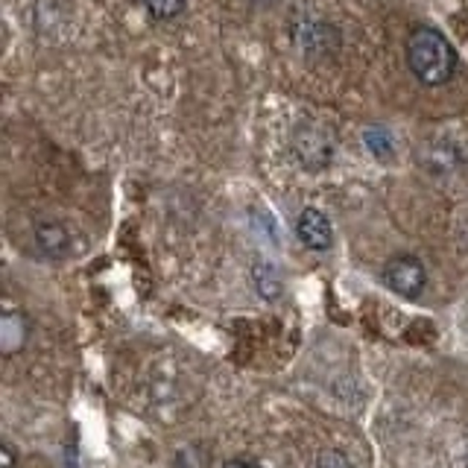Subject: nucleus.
<instances>
[{"mask_svg":"<svg viewBox=\"0 0 468 468\" xmlns=\"http://www.w3.org/2000/svg\"><path fill=\"white\" fill-rule=\"evenodd\" d=\"M404 58L410 73L428 88L445 85L457 70V50L439 29L419 24L410 29L404 41Z\"/></svg>","mask_w":468,"mask_h":468,"instance_id":"obj_1","label":"nucleus"},{"mask_svg":"<svg viewBox=\"0 0 468 468\" xmlns=\"http://www.w3.org/2000/svg\"><path fill=\"white\" fill-rule=\"evenodd\" d=\"M290 150L296 155V161L311 173H322L331 167L334 153H336V138L334 129L325 126L322 121H311L304 117L296 126H292L290 135Z\"/></svg>","mask_w":468,"mask_h":468,"instance_id":"obj_2","label":"nucleus"},{"mask_svg":"<svg viewBox=\"0 0 468 468\" xmlns=\"http://www.w3.org/2000/svg\"><path fill=\"white\" fill-rule=\"evenodd\" d=\"M290 38L296 44V50L307 58H328L340 50V29L331 21L319 18V15H299L290 24Z\"/></svg>","mask_w":468,"mask_h":468,"instance_id":"obj_3","label":"nucleus"},{"mask_svg":"<svg viewBox=\"0 0 468 468\" xmlns=\"http://www.w3.org/2000/svg\"><path fill=\"white\" fill-rule=\"evenodd\" d=\"M387 290H392L395 296L404 299H419L424 287H428V270L416 255H395L384 263L380 270Z\"/></svg>","mask_w":468,"mask_h":468,"instance_id":"obj_4","label":"nucleus"},{"mask_svg":"<svg viewBox=\"0 0 468 468\" xmlns=\"http://www.w3.org/2000/svg\"><path fill=\"white\" fill-rule=\"evenodd\" d=\"M416 158H419V165L424 167V173H431V176H451V173H457L460 167H465L463 146L457 141H451V138H442V135L428 138L424 144H419Z\"/></svg>","mask_w":468,"mask_h":468,"instance_id":"obj_5","label":"nucleus"},{"mask_svg":"<svg viewBox=\"0 0 468 468\" xmlns=\"http://www.w3.org/2000/svg\"><path fill=\"white\" fill-rule=\"evenodd\" d=\"M296 234L299 240L314 249V252H328L331 243H334V229H331V219L322 214L319 208H304L296 219Z\"/></svg>","mask_w":468,"mask_h":468,"instance_id":"obj_6","label":"nucleus"},{"mask_svg":"<svg viewBox=\"0 0 468 468\" xmlns=\"http://www.w3.org/2000/svg\"><path fill=\"white\" fill-rule=\"evenodd\" d=\"M36 243H38V249L48 258H65L68 252H70V234H68V229L62 226V223H38L36 226Z\"/></svg>","mask_w":468,"mask_h":468,"instance_id":"obj_7","label":"nucleus"},{"mask_svg":"<svg viewBox=\"0 0 468 468\" xmlns=\"http://www.w3.org/2000/svg\"><path fill=\"white\" fill-rule=\"evenodd\" d=\"M252 284L258 290V296L267 299V302L282 299V292H284L282 272H278V267H275V263H270V261H255V267H252Z\"/></svg>","mask_w":468,"mask_h":468,"instance_id":"obj_8","label":"nucleus"},{"mask_svg":"<svg viewBox=\"0 0 468 468\" xmlns=\"http://www.w3.org/2000/svg\"><path fill=\"white\" fill-rule=\"evenodd\" d=\"M363 144L369 155H375L378 161H389L395 155V138L392 132L384 126V123H372L363 129Z\"/></svg>","mask_w":468,"mask_h":468,"instance_id":"obj_9","label":"nucleus"},{"mask_svg":"<svg viewBox=\"0 0 468 468\" xmlns=\"http://www.w3.org/2000/svg\"><path fill=\"white\" fill-rule=\"evenodd\" d=\"M141 6L150 12L155 21H173L187 9V0H141Z\"/></svg>","mask_w":468,"mask_h":468,"instance_id":"obj_10","label":"nucleus"},{"mask_svg":"<svg viewBox=\"0 0 468 468\" xmlns=\"http://www.w3.org/2000/svg\"><path fill=\"white\" fill-rule=\"evenodd\" d=\"M316 468H351L346 451L340 448H322L316 457Z\"/></svg>","mask_w":468,"mask_h":468,"instance_id":"obj_11","label":"nucleus"},{"mask_svg":"<svg viewBox=\"0 0 468 468\" xmlns=\"http://www.w3.org/2000/svg\"><path fill=\"white\" fill-rule=\"evenodd\" d=\"M15 460H18V457H15L12 445H9V442L0 445V463H4V468H15Z\"/></svg>","mask_w":468,"mask_h":468,"instance_id":"obj_12","label":"nucleus"},{"mask_svg":"<svg viewBox=\"0 0 468 468\" xmlns=\"http://www.w3.org/2000/svg\"><path fill=\"white\" fill-rule=\"evenodd\" d=\"M223 468H263V465H258V463H252V460H243V457H238V460H229Z\"/></svg>","mask_w":468,"mask_h":468,"instance_id":"obj_13","label":"nucleus"},{"mask_svg":"<svg viewBox=\"0 0 468 468\" xmlns=\"http://www.w3.org/2000/svg\"><path fill=\"white\" fill-rule=\"evenodd\" d=\"M252 4H282V0H252Z\"/></svg>","mask_w":468,"mask_h":468,"instance_id":"obj_14","label":"nucleus"}]
</instances>
